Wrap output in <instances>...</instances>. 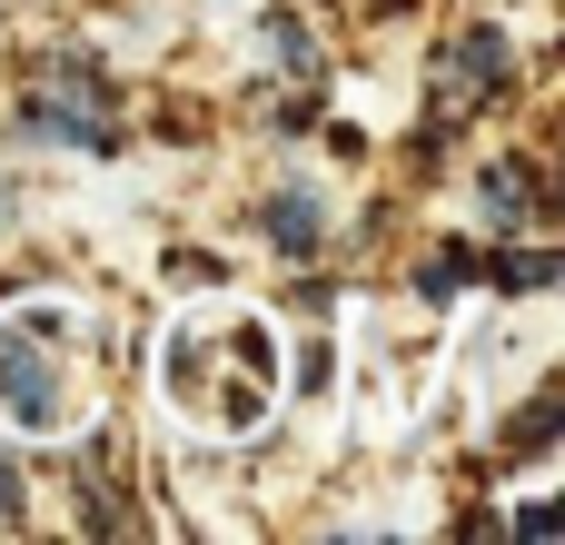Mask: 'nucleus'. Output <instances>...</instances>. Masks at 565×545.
<instances>
[{"label": "nucleus", "instance_id": "f257e3e1", "mask_svg": "<svg viewBox=\"0 0 565 545\" xmlns=\"http://www.w3.org/2000/svg\"><path fill=\"white\" fill-rule=\"evenodd\" d=\"M70 328H79L70 298H20L0 318V417L20 437H60L70 427V348H60Z\"/></svg>", "mask_w": 565, "mask_h": 545}, {"label": "nucleus", "instance_id": "f03ea898", "mask_svg": "<svg viewBox=\"0 0 565 545\" xmlns=\"http://www.w3.org/2000/svg\"><path fill=\"white\" fill-rule=\"evenodd\" d=\"M50 79H60V89H30V99H20V129H30V139H60V149H109V139H119L109 79L79 70V60H50Z\"/></svg>", "mask_w": 565, "mask_h": 545}, {"label": "nucleus", "instance_id": "7ed1b4c3", "mask_svg": "<svg viewBox=\"0 0 565 545\" xmlns=\"http://www.w3.org/2000/svg\"><path fill=\"white\" fill-rule=\"evenodd\" d=\"M497 79H507V30H467L437 70V119H467V99L497 89Z\"/></svg>", "mask_w": 565, "mask_h": 545}, {"label": "nucleus", "instance_id": "20e7f679", "mask_svg": "<svg viewBox=\"0 0 565 545\" xmlns=\"http://www.w3.org/2000/svg\"><path fill=\"white\" fill-rule=\"evenodd\" d=\"M477 218H487V228H526V218H536V169H526V159H497V169L477 179Z\"/></svg>", "mask_w": 565, "mask_h": 545}, {"label": "nucleus", "instance_id": "39448f33", "mask_svg": "<svg viewBox=\"0 0 565 545\" xmlns=\"http://www.w3.org/2000/svg\"><path fill=\"white\" fill-rule=\"evenodd\" d=\"M268 238L308 258V248H318V189H288V199H268Z\"/></svg>", "mask_w": 565, "mask_h": 545}, {"label": "nucleus", "instance_id": "423d86ee", "mask_svg": "<svg viewBox=\"0 0 565 545\" xmlns=\"http://www.w3.org/2000/svg\"><path fill=\"white\" fill-rule=\"evenodd\" d=\"M497 278L507 288H546L556 278V248H516V258H497Z\"/></svg>", "mask_w": 565, "mask_h": 545}, {"label": "nucleus", "instance_id": "0eeeda50", "mask_svg": "<svg viewBox=\"0 0 565 545\" xmlns=\"http://www.w3.org/2000/svg\"><path fill=\"white\" fill-rule=\"evenodd\" d=\"M20 506H30V487H20V467H10V447H0V526H20Z\"/></svg>", "mask_w": 565, "mask_h": 545}, {"label": "nucleus", "instance_id": "6e6552de", "mask_svg": "<svg viewBox=\"0 0 565 545\" xmlns=\"http://www.w3.org/2000/svg\"><path fill=\"white\" fill-rule=\"evenodd\" d=\"M516 536H556V496H526L516 506Z\"/></svg>", "mask_w": 565, "mask_h": 545}]
</instances>
